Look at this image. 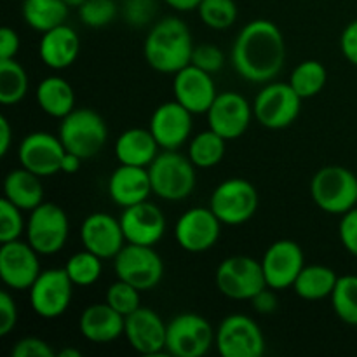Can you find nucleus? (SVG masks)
I'll use <instances>...</instances> for the list:
<instances>
[{
	"instance_id": "nucleus-1",
	"label": "nucleus",
	"mask_w": 357,
	"mask_h": 357,
	"mask_svg": "<svg viewBox=\"0 0 357 357\" xmlns=\"http://www.w3.org/2000/svg\"><path fill=\"white\" fill-rule=\"evenodd\" d=\"M230 59L234 70L248 82H271L279 75L286 61L282 31L268 20L251 21L234 40Z\"/></svg>"
},
{
	"instance_id": "nucleus-2",
	"label": "nucleus",
	"mask_w": 357,
	"mask_h": 357,
	"mask_svg": "<svg viewBox=\"0 0 357 357\" xmlns=\"http://www.w3.org/2000/svg\"><path fill=\"white\" fill-rule=\"evenodd\" d=\"M190 28L183 20L167 16L150 28L143 52L150 68L159 73H176L190 65L194 52Z\"/></svg>"
},
{
	"instance_id": "nucleus-3",
	"label": "nucleus",
	"mask_w": 357,
	"mask_h": 357,
	"mask_svg": "<svg viewBox=\"0 0 357 357\" xmlns=\"http://www.w3.org/2000/svg\"><path fill=\"white\" fill-rule=\"evenodd\" d=\"M194 162L178 150H164L149 166L152 192L164 201H183L195 190Z\"/></svg>"
},
{
	"instance_id": "nucleus-4",
	"label": "nucleus",
	"mask_w": 357,
	"mask_h": 357,
	"mask_svg": "<svg viewBox=\"0 0 357 357\" xmlns=\"http://www.w3.org/2000/svg\"><path fill=\"white\" fill-rule=\"evenodd\" d=\"M310 195L321 211L345 215L357 206V174L344 166L321 167L310 181Z\"/></svg>"
},
{
	"instance_id": "nucleus-5",
	"label": "nucleus",
	"mask_w": 357,
	"mask_h": 357,
	"mask_svg": "<svg viewBox=\"0 0 357 357\" xmlns=\"http://www.w3.org/2000/svg\"><path fill=\"white\" fill-rule=\"evenodd\" d=\"M58 136L66 152L77 153L86 160L98 155L107 145V122L91 108H75L61 119Z\"/></svg>"
},
{
	"instance_id": "nucleus-6",
	"label": "nucleus",
	"mask_w": 357,
	"mask_h": 357,
	"mask_svg": "<svg viewBox=\"0 0 357 357\" xmlns=\"http://www.w3.org/2000/svg\"><path fill=\"white\" fill-rule=\"evenodd\" d=\"M302 98L289 82L265 84L253 101V117L267 129H284L298 119Z\"/></svg>"
},
{
	"instance_id": "nucleus-7",
	"label": "nucleus",
	"mask_w": 357,
	"mask_h": 357,
	"mask_svg": "<svg viewBox=\"0 0 357 357\" xmlns=\"http://www.w3.org/2000/svg\"><path fill=\"white\" fill-rule=\"evenodd\" d=\"M216 331L206 317L183 312L167 323L166 352L174 357H202L215 345Z\"/></svg>"
},
{
	"instance_id": "nucleus-8",
	"label": "nucleus",
	"mask_w": 357,
	"mask_h": 357,
	"mask_svg": "<svg viewBox=\"0 0 357 357\" xmlns=\"http://www.w3.org/2000/svg\"><path fill=\"white\" fill-rule=\"evenodd\" d=\"M117 279L129 282L139 291L157 288L164 278V261L153 246L126 243L114 258Z\"/></svg>"
},
{
	"instance_id": "nucleus-9",
	"label": "nucleus",
	"mask_w": 357,
	"mask_h": 357,
	"mask_svg": "<svg viewBox=\"0 0 357 357\" xmlns=\"http://www.w3.org/2000/svg\"><path fill=\"white\" fill-rule=\"evenodd\" d=\"M209 208L223 225H243L257 213L258 192L255 185L244 178H229L213 190Z\"/></svg>"
},
{
	"instance_id": "nucleus-10",
	"label": "nucleus",
	"mask_w": 357,
	"mask_h": 357,
	"mask_svg": "<svg viewBox=\"0 0 357 357\" xmlns=\"http://www.w3.org/2000/svg\"><path fill=\"white\" fill-rule=\"evenodd\" d=\"M218 291L230 300H251L267 288L261 261L246 255L229 257L218 265L215 275Z\"/></svg>"
},
{
	"instance_id": "nucleus-11",
	"label": "nucleus",
	"mask_w": 357,
	"mask_h": 357,
	"mask_svg": "<svg viewBox=\"0 0 357 357\" xmlns=\"http://www.w3.org/2000/svg\"><path fill=\"white\" fill-rule=\"evenodd\" d=\"M215 347L222 357H261L267 345L257 321L246 314H230L216 328Z\"/></svg>"
},
{
	"instance_id": "nucleus-12",
	"label": "nucleus",
	"mask_w": 357,
	"mask_h": 357,
	"mask_svg": "<svg viewBox=\"0 0 357 357\" xmlns=\"http://www.w3.org/2000/svg\"><path fill=\"white\" fill-rule=\"evenodd\" d=\"M70 234V222L65 209L54 202H42L30 211L26 225L28 243L42 257L56 255L65 248Z\"/></svg>"
},
{
	"instance_id": "nucleus-13",
	"label": "nucleus",
	"mask_w": 357,
	"mask_h": 357,
	"mask_svg": "<svg viewBox=\"0 0 357 357\" xmlns=\"http://www.w3.org/2000/svg\"><path fill=\"white\" fill-rule=\"evenodd\" d=\"M73 282L63 268H47L31 284L30 305L42 319H58L68 310L73 296Z\"/></svg>"
},
{
	"instance_id": "nucleus-14",
	"label": "nucleus",
	"mask_w": 357,
	"mask_h": 357,
	"mask_svg": "<svg viewBox=\"0 0 357 357\" xmlns=\"http://www.w3.org/2000/svg\"><path fill=\"white\" fill-rule=\"evenodd\" d=\"M222 225L211 208L187 209L174 225V239L181 250L188 253L209 251L220 239Z\"/></svg>"
},
{
	"instance_id": "nucleus-15",
	"label": "nucleus",
	"mask_w": 357,
	"mask_h": 357,
	"mask_svg": "<svg viewBox=\"0 0 357 357\" xmlns=\"http://www.w3.org/2000/svg\"><path fill=\"white\" fill-rule=\"evenodd\" d=\"M40 255L30 243L9 241L0 248V279L14 291H28L40 274Z\"/></svg>"
},
{
	"instance_id": "nucleus-16",
	"label": "nucleus",
	"mask_w": 357,
	"mask_h": 357,
	"mask_svg": "<svg viewBox=\"0 0 357 357\" xmlns=\"http://www.w3.org/2000/svg\"><path fill=\"white\" fill-rule=\"evenodd\" d=\"M260 261L267 286L275 291L293 288L296 278L305 267V257H303L302 248L295 241L289 239L272 243Z\"/></svg>"
},
{
	"instance_id": "nucleus-17",
	"label": "nucleus",
	"mask_w": 357,
	"mask_h": 357,
	"mask_svg": "<svg viewBox=\"0 0 357 357\" xmlns=\"http://www.w3.org/2000/svg\"><path fill=\"white\" fill-rule=\"evenodd\" d=\"M206 115L209 129L230 142L241 138L248 131L253 117V107L243 94L225 91L218 93Z\"/></svg>"
},
{
	"instance_id": "nucleus-18",
	"label": "nucleus",
	"mask_w": 357,
	"mask_h": 357,
	"mask_svg": "<svg viewBox=\"0 0 357 357\" xmlns=\"http://www.w3.org/2000/svg\"><path fill=\"white\" fill-rule=\"evenodd\" d=\"M59 136L47 131H35L24 136L17 149V159L24 169L38 174L40 178L61 173V160L65 155Z\"/></svg>"
},
{
	"instance_id": "nucleus-19",
	"label": "nucleus",
	"mask_w": 357,
	"mask_h": 357,
	"mask_svg": "<svg viewBox=\"0 0 357 357\" xmlns=\"http://www.w3.org/2000/svg\"><path fill=\"white\" fill-rule=\"evenodd\" d=\"M192 112L181 103L166 101L150 117L149 129L162 150H178L192 135Z\"/></svg>"
},
{
	"instance_id": "nucleus-20",
	"label": "nucleus",
	"mask_w": 357,
	"mask_h": 357,
	"mask_svg": "<svg viewBox=\"0 0 357 357\" xmlns=\"http://www.w3.org/2000/svg\"><path fill=\"white\" fill-rule=\"evenodd\" d=\"M80 241L84 250L103 260H114L126 244L121 220L108 213H93L80 225Z\"/></svg>"
},
{
	"instance_id": "nucleus-21",
	"label": "nucleus",
	"mask_w": 357,
	"mask_h": 357,
	"mask_svg": "<svg viewBox=\"0 0 357 357\" xmlns=\"http://www.w3.org/2000/svg\"><path fill=\"white\" fill-rule=\"evenodd\" d=\"M173 93L174 100L183 105L194 115L208 114L213 101L218 96L211 73L204 72L194 65L185 66L180 72L174 73Z\"/></svg>"
},
{
	"instance_id": "nucleus-22",
	"label": "nucleus",
	"mask_w": 357,
	"mask_h": 357,
	"mask_svg": "<svg viewBox=\"0 0 357 357\" xmlns=\"http://www.w3.org/2000/svg\"><path fill=\"white\" fill-rule=\"evenodd\" d=\"M167 324L152 309L139 307L126 317L124 335L138 354L155 356L166 351Z\"/></svg>"
},
{
	"instance_id": "nucleus-23",
	"label": "nucleus",
	"mask_w": 357,
	"mask_h": 357,
	"mask_svg": "<svg viewBox=\"0 0 357 357\" xmlns=\"http://www.w3.org/2000/svg\"><path fill=\"white\" fill-rule=\"evenodd\" d=\"M119 220H121L126 243L155 246L166 232V218L162 211L149 201L124 208Z\"/></svg>"
},
{
	"instance_id": "nucleus-24",
	"label": "nucleus",
	"mask_w": 357,
	"mask_h": 357,
	"mask_svg": "<svg viewBox=\"0 0 357 357\" xmlns=\"http://www.w3.org/2000/svg\"><path fill=\"white\" fill-rule=\"evenodd\" d=\"M108 194L122 209L149 201V195L153 194L149 167L121 164L108 180Z\"/></svg>"
},
{
	"instance_id": "nucleus-25",
	"label": "nucleus",
	"mask_w": 357,
	"mask_h": 357,
	"mask_svg": "<svg viewBox=\"0 0 357 357\" xmlns=\"http://www.w3.org/2000/svg\"><path fill=\"white\" fill-rule=\"evenodd\" d=\"M79 330L80 335L93 344H110L124 335L126 317L107 302L94 303L80 314Z\"/></svg>"
},
{
	"instance_id": "nucleus-26",
	"label": "nucleus",
	"mask_w": 357,
	"mask_h": 357,
	"mask_svg": "<svg viewBox=\"0 0 357 357\" xmlns=\"http://www.w3.org/2000/svg\"><path fill=\"white\" fill-rule=\"evenodd\" d=\"M80 52V38L70 24H59L42 33L38 54L52 70H65L75 63Z\"/></svg>"
},
{
	"instance_id": "nucleus-27",
	"label": "nucleus",
	"mask_w": 357,
	"mask_h": 357,
	"mask_svg": "<svg viewBox=\"0 0 357 357\" xmlns=\"http://www.w3.org/2000/svg\"><path fill=\"white\" fill-rule=\"evenodd\" d=\"M159 149L150 129L131 128L119 135L115 142V157L119 164L149 167L159 155Z\"/></svg>"
},
{
	"instance_id": "nucleus-28",
	"label": "nucleus",
	"mask_w": 357,
	"mask_h": 357,
	"mask_svg": "<svg viewBox=\"0 0 357 357\" xmlns=\"http://www.w3.org/2000/svg\"><path fill=\"white\" fill-rule=\"evenodd\" d=\"M3 197L23 211H33L44 202V185L38 174L23 166L7 173L3 180Z\"/></svg>"
},
{
	"instance_id": "nucleus-29",
	"label": "nucleus",
	"mask_w": 357,
	"mask_h": 357,
	"mask_svg": "<svg viewBox=\"0 0 357 357\" xmlns=\"http://www.w3.org/2000/svg\"><path fill=\"white\" fill-rule=\"evenodd\" d=\"M35 100L40 110L49 117L63 119L75 110V93L72 84L58 75L45 77L38 82Z\"/></svg>"
},
{
	"instance_id": "nucleus-30",
	"label": "nucleus",
	"mask_w": 357,
	"mask_h": 357,
	"mask_svg": "<svg viewBox=\"0 0 357 357\" xmlns=\"http://www.w3.org/2000/svg\"><path fill=\"white\" fill-rule=\"evenodd\" d=\"M338 275L326 265H305L296 278L293 289L300 298L307 302H317L331 296L337 286Z\"/></svg>"
},
{
	"instance_id": "nucleus-31",
	"label": "nucleus",
	"mask_w": 357,
	"mask_h": 357,
	"mask_svg": "<svg viewBox=\"0 0 357 357\" xmlns=\"http://www.w3.org/2000/svg\"><path fill=\"white\" fill-rule=\"evenodd\" d=\"M68 10L65 0H23L21 6L24 23L40 33L65 24Z\"/></svg>"
},
{
	"instance_id": "nucleus-32",
	"label": "nucleus",
	"mask_w": 357,
	"mask_h": 357,
	"mask_svg": "<svg viewBox=\"0 0 357 357\" xmlns=\"http://www.w3.org/2000/svg\"><path fill=\"white\" fill-rule=\"evenodd\" d=\"M225 150L227 139L216 135L213 129H208V131H202L194 136L188 145V157L195 167L209 169L222 162V159L225 157Z\"/></svg>"
},
{
	"instance_id": "nucleus-33",
	"label": "nucleus",
	"mask_w": 357,
	"mask_h": 357,
	"mask_svg": "<svg viewBox=\"0 0 357 357\" xmlns=\"http://www.w3.org/2000/svg\"><path fill=\"white\" fill-rule=\"evenodd\" d=\"M326 80L328 72L323 63L317 59H305L295 66L288 82L291 84V87L302 100H309V98L317 96L324 89Z\"/></svg>"
},
{
	"instance_id": "nucleus-34",
	"label": "nucleus",
	"mask_w": 357,
	"mask_h": 357,
	"mask_svg": "<svg viewBox=\"0 0 357 357\" xmlns=\"http://www.w3.org/2000/svg\"><path fill=\"white\" fill-rule=\"evenodd\" d=\"M26 70L14 59H0V103L16 105L26 96Z\"/></svg>"
},
{
	"instance_id": "nucleus-35",
	"label": "nucleus",
	"mask_w": 357,
	"mask_h": 357,
	"mask_svg": "<svg viewBox=\"0 0 357 357\" xmlns=\"http://www.w3.org/2000/svg\"><path fill=\"white\" fill-rule=\"evenodd\" d=\"M330 298L338 319L349 326H357V275H338Z\"/></svg>"
},
{
	"instance_id": "nucleus-36",
	"label": "nucleus",
	"mask_w": 357,
	"mask_h": 357,
	"mask_svg": "<svg viewBox=\"0 0 357 357\" xmlns=\"http://www.w3.org/2000/svg\"><path fill=\"white\" fill-rule=\"evenodd\" d=\"M65 271L68 278L72 279L73 284L80 286V288H87V286H93L101 278L103 258L91 253L89 250L79 251V253L70 257V260L65 265Z\"/></svg>"
},
{
	"instance_id": "nucleus-37",
	"label": "nucleus",
	"mask_w": 357,
	"mask_h": 357,
	"mask_svg": "<svg viewBox=\"0 0 357 357\" xmlns=\"http://www.w3.org/2000/svg\"><path fill=\"white\" fill-rule=\"evenodd\" d=\"M197 13L202 23L213 30H227L239 16V9L234 0H202Z\"/></svg>"
},
{
	"instance_id": "nucleus-38",
	"label": "nucleus",
	"mask_w": 357,
	"mask_h": 357,
	"mask_svg": "<svg viewBox=\"0 0 357 357\" xmlns=\"http://www.w3.org/2000/svg\"><path fill=\"white\" fill-rule=\"evenodd\" d=\"M139 298H142V291L129 282L122 281V279H117L114 284L108 286L107 295H105V302L124 317H128L129 314L142 307Z\"/></svg>"
},
{
	"instance_id": "nucleus-39",
	"label": "nucleus",
	"mask_w": 357,
	"mask_h": 357,
	"mask_svg": "<svg viewBox=\"0 0 357 357\" xmlns=\"http://www.w3.org/2000/svg\"><path fill=\"white\" fill-rule=\"evenodd\" d=\"M77 10L80 21L89 28L108 26L119 14L115 0H86Z\"/></svg>"
},
{
	"instance_id": "nucleus-40",
	"label": "nucleus",
	"mask_w": 357,
	"mask_h": 357,
	"mask_svg": "<svg viewBox=\"0 0 357 357\" xmlns=\"http://www.w3.org/2000/svg\"><path fill=\"white\" fill-rule=\"evenodd\" d=\"M23 209L14 206L6 197L0 199V243H9V241L20 239L24 230Z\"/></svg>"
},
{
	"instance_id": "nucleus-41",
	"label": "nucleus",
	"mask_w": 357,
	"mask_h": 357,
	"mask_svg": "<svg viewBox=\"0 0 357 357\" xmlns=\"http://www.w3.org/2000/svg\"><path fill=\"white\" fill-rule=\"evenodd\" d=\"M122 14L132 28H143L152 23L155 17L157 2L155 0H126Z\"/></svg>"
},
{
	"instance_id": "nucleus-42",
	"label": "nucleus",
	"mask_w": 357,
	"mask_h": 357,
	"mask_svg": "<svg viewBox=\"0 0 357 357\" xmlns=\"http://www.w3.org/2000/svg\"><path fill=\"white\" fill-rule=\"evenodd\" d=\"M223 63H225L223 51L215 44H199L195 45L194 52H192L190 65L197 66V68L204 70L211 75L223 68Z\"/></svg>"
},
{
	"instance_id": "nucleus-43",
	"label": "nucleus",
	"mask_w": 357,
	"mask_h": 357,
	"mask_svg": "<svg viewBox=\"0 0 357 357\" xmlns=\"http://www.w3.org/2000/svg\"><path fill=\"white\" fill-rule=\"evenodd\" d=\"M13 357H54L51 345L38 337H23L10 349Z\"/></svg>"
},
{
	"instance_id": "nucleus-44",
	"label": "nucleus",
	"mask_w": 357,
	"mask_h": 357,
	"mask_svg": "<svg viewBox=\"0 0 357 357\" xmlns=\"http://www.w3.org/2000/svg\"><path fill=\"white\" fill-rule=\"evenodd\" d=\"M338 236H340V243L345 248V251H349L352 257L357 258V206L345 215H342Z\"/></svg>"
},
{
	"instance_id": "nucleus-45",
	"label": "nucleus",
	"mask_w": 357,
	"mask_h": 357,
	"mask_svg": "<svg viewBox=\"0 0 357 357\" xmlns=\"http://www.w3.org/2000/svg\"><path fill=\"white\" fill-rule=\"evenodd\" d=\"M17 324V307L10 293H0V337L13 333Z\"/></svg>"
},
{
	"instance_id": "nucleus-46",
	"label": "nucleus",
	"mask_w": 357,
	"mask_h": 357,
	"mask_svg": "<svg viewBox=\"0 0 357 357\" xmlns=\"http://www.w3.org/2000/svg\"><path fill=\"white\" fill-rule=\"evenodd\" d=\"M340 51L349 63L357 66V20L351 21L342 31Z\"/></svg>"
},
{
	"instance_id": "nucleus-47",
	"label": "nucleus",
	"mask_w": 357,
	"mask_h": 357,
	"mask_svg": "<svg viewBox=\"0 0 357 357\" xmlns=\"http://www.w3.org/2000/svg\"><path fill=\"white\" fill-rule=\"evenodd\" d=\"M20 35L14 28L3 26L0 30V59H14L20 52Z\"/></svg>"
},
{
	"instance_id": "nucleus-48",
	"label": "nucleus",
	"mask_w": 357,
	"mask_h": 357,
	"mask_svg": "<svg viewBox=\"0 0 357 357\" xmlns=\"http://www.w3.org/2000/svg\"><path fill=\"white\" fill-rule=\"evenodd\" d=\"M250 302L251 305H253V309L257 310L258 314H264V316H268V314L275 312L279 307V300L278 296H275V289L268 288V286L261 289L260 293H257Z\"/></svg>"
},
{
	"instance_id": "nucleus-49",
	"label": "nucleus",
	"mask_w": 357,
	"mask_h": 357,
	"mask_svg": "<svg viewBox=\"0 0 357 357\" xmlns=\"http://www.w3.org/2000/svg\"><path fill=\"white\" fill-rule=\"evenodd\" d=\"M13 143V128H10L9 121L6 115L0 117V155L6 157Z\"/></svg>"
},
{
	"instance_id": "nucleus-50",
	"label": "nucleus",
	"mask_w": 357,
	"mask_h": 357,
	"mask_svg": "<svg viewBox=\"0 0 357 357\" xmlns=\"http://www.w3.org/2000/svg\"><path fill=\"white\" fill-rule=\"evenodd\" d=\"M82 162L84 159L77 155V153L65 152V155H63V160H61V173H66V174L79 173V169L82 167Z\"/></svg>"
},
{
	"instance_id": "nucleus-51",
	"label": "nucleus",
	"mask_w": 357,
	"mask_h": 357,
	"mask_svg": "<svg viewBox=\"0 0 357 357\" xmlns=\"http://www.w3.org/2000/svg\"><path fill=\"white\" fill-rule=\"evenodd\" d=\"M171 9L180 10V13H190V10H195L199 7V3L202 0H164Z\"/></svg>"
},
{
	"instance_id": "nucleus-52",
	"label": "nucleus",
	"mask_w": 357,
	"mask_h": 357,
	"mask_svg": "<svg viewBox=\"0 0 357 357\" xmlns=\"http://www.w3.org/2000/svg\"><path fill=\"white\" fill-rule=\"evenodd\" d=\"M58 357H82V354H80V351H77V349L65 347L58 352Z\"/></svg>"
},
{
	"instance_id": "nucleus-53",
	"label": "nucleus",
	"mask_w": 357,
	"mask_h": 357,
	"mask_svg": "<svg viewBox=\"0 0 357 357\" xmlns=\"http://www.w3.org/2000/svg\"><path fill=\"white\" fill-rule=\"evenodd\" d=\"M65 2H66V6H68V7H75V9H79V7L82 6L86 0H65Z\"/></svg>"
}]
</instances>
